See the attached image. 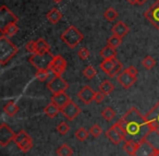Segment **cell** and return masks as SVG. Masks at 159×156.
I'll return each instance as SVG.
<instances>
[{
	"label": "cell",
	"mask_w": 159,
	"mask_h": 156,
	"mask_svg": "<svg viewBox=\"0 0 159 156\" xmlns=\"http://www.w3.org/2000/svg\"><path fill=\"white\" fill-rule=\"evenodd\" d=\"M124 132V141H133L139 143L146 140L152 133L146 117L141 114L135 106H132L121 118L119 119Z\"/></svg>",
	"instance_id": "cell-1"
},
{
	"label": "cell",
	"mask_w": 159,
	"mask_h": 156,
	"mask_svg": "<svg viewBox=\"0 0 159 156\" xmlns=\"http://www.w3.org/2000/svg\"><path fill=\"white\" fill-rule=\"evenodd\" d=\"M18 51L19 48L13 43L10 42L7 36H0V62H1V66L8 64L16 55Z\"/></svg>",
	"instance_id": "cell-2"
},
{
	"label": "cell",
	"mask_w": 159,
	"mask_h": 156,
	"mask_svg": "<svg viewBox=\"0 0 159 156\" xmlns=\"http://www.w3.org/2000/svg\"><path fill=\"white\" fill-rule=\"evenodd\" d=\"M60 38H61V40L66 46L70 47L71 49H73V48H75L80 43L82 42L83 38H84V35H83L75 26L70 25V26L60 35Z\"/></svg>",
	"instance_id": "cell-3"
},
{
	"label": "cell",
	"mask_w": 159,
	"mask_h": 156,
	"mask_svg": "<svg viewBox=\"0 0 159 156\" xmlns=\"http://www.w3.org/2000/svg\"><path fill=\"white\" fill-rule=\"evenodd\" d=\"M55 56L51 55L50 51L45 54H33L30 57V62L31 64L36 69V70H45V69H49L51 61H52Z\"/></svg>",
	"instance_id": "cell-4"
},
{
	"label": "cell",
	"mask_w": 159,
	"mask_h": 156,
	"mask_svg": "<svg viewBox=\"0 0 159 156\" xmlns=\"http://www.w3.org/2000/svg\"><path fill=\"white\" fill-rule=\"evenodd\" d=\"M102 72L106 73L108 77L113 78L117 77L122 71V64L117 58H111V59H104L99 64Z\"/></svg>",
	"instance_id": "cell-5"
},
{
	"label": "cell",
	"mask_w": 159,
	"mask_h": 156,
	"mask_svg": "<svg viewBox=\"0 0 159 156\" xmlns=\"http://www.w3.org/2000/svg\"><path fill=\"white\" fill-rule=\"evenodd\" d=\"M13 141L23 153H27V152L31 151L32 147H33L32 138L26 133V131H24V130H21L20 132L16 133V136H14Z\"/></svg>",
	"instance_id": "cell-6"
},
{
	"label": "cell",
	"mask_w": 159,
	"mask_h": 156,
	"mask_svg": "<svg viewBox=\"0 0 159 156\" xmlns=\"http://www.w3.org/2000/svg\"><path fill=\"white\" fill-rule=\"evenodd\" d=\"M48 90L52 94H58V93H64L69 88L68 82L64 79H62L61 75H53L47 83Z\"/></svg>",
	"instance_id": "cell-7"
},
{
	"label": "cell",
	"mask_w": 159,
	"mask_h": 156,
	"mask_svg": "<svg viewBox=\"0 0 159 156\" xmlns=\"http://www.w3.org/2000/svg\"><path fill=\"white\" fill-rule=\"evenodd\" d=\"M152 132H156L159 135V102L145 115Z\"/></svg>",
	"instance_id": "cell-8"
},
{
	"label": "cell",
	"mask_w": 159,
	"mask_h": 156,
	"mask_svg": "<svg viewBox=\"0 0 159 156\" xmlns=\"http://www.w3.org/2000/svg\"><path fill=\"white\" fill-rule=\"evenodd\" d=\"M66 60L61 55L55 56L50 66H49V70L51 71V73L55 75H62L66 72Z\"/></svg>",
	"instance_id": "cell-9"
},
{
	"label": "cell",
	"mask_w": 159,
	"mask_h": 156,
	"mask_svg": "<svg viewBox=\"0 0 159 156\" xmlns=\"http://www.w3.org/2000/svg\"><path fill=\"white\" fill-rule=\"evenodd\" d=\"M14 136H16V133L9 125H7L5 122L0 125V145L1 146H7L11 141L14 140Z\"/></svg>",
	"instance_id": "cell-10"
},
{
	"label": "cell",
	"mask_w": 159,
	"mask_h": 156,
	"mask_svg": "<svg viewBox=\"0 0 159 156\" xmlns=\"http://www.w3.org/2000/svg\"><path fill=\"white\" fill-rule=\"evenodd\" d=\"M144 16L157 30H159V0H157L149 9L146 10Z\"/></svg>",
	"instance_id": "cell-11"
},
{
	"label": "cell",
	"mask_w": 159,
	"mask_h": 156,
	"mask_svg": "<svg viewBox=\"0 0 159 156\" xmlns=\"http://www.w3.org/2000/svg\"><path fill=\"white\" fill-rule=\"evenodd\" d=\"M61 114L66 117V119H68L69 121H72L81 114V108L76 105L73 101H71L70 103H68L63 108L61 109Z\"/></svg>",
	"instance_id": "cell-12"
},
{
	"label": "cell",
	"mask_w": 159,
	"mask_h": 156,
	"mask_svg": "<svg viewBox=\"0 0 159 156\" xmlns=\"http://www.w3.org/2000/svg\"><path fill=\"white\" fill-rule=\"evenodd\" d=\"M18 20L19 19L16 18V14L10 11L7 6H1V8H0V24H1V29L5 27L7 24H9V23H16Z\"/></svg>",
	"instance_id": "cell-13"
},
{
	"label": "cell",
	"mask_w": 159,
	"mask_h": 156,
	"mask_svg": "<svg viewBox=\"0 0 159 156\" xmlns=\"http://www.w3.org/2000/svg\"><path fill=\"white\" fill-rule=\"evenodd\" d=\"M136 79L137 78L132 74H130V73L126 71V69L125 70H122L121 72L117 75V80H118V82H119V84L123 88H125V90L130 88L131 86L136 82Z\"/></svg>",
	"instance_id": "cell-14"
},
{
	"label": "cell",
	"mask_w": 159,
	"mask_h": 156,
	"mask_svg": "<svg viewBox=\"0 0 159 156\" xmlns=\"http://www.w3.org/2000/svg\"><path fill=\"white\" fill-rule=\"evenodd\" d=\"M96 92L89 85H85L82 90L80 91L77 96L85 105H89L92 102H94V97H95Z\"/></svg>",
	"instance_id": "cell-15"
},
{
	"label": "cell",
	"mask_w": 159,
	"mask_h": 156,
	"mask_svg": "<svg viewBox=\"0 0 159 156\" xmlns=\"http://www.w3.org/2000/svg\"><path fill=\"white\" fill-rule=\"evenodd\" d=\"M71 101H72L71 97L69 96L66 92L64 93H58V94H52V96L50 97L51 103H53L55 105H57L60 109H62V108H63L68 103H70Z\"/></svg>",
	"instance_id": "cell-16"
},
{
	"label": "cell",
	"mask_w": 159,
	"mask_h": 156,
	"mask_svg": "<svg viewBox=\"0 0 159 156\" xmlns=\"http://www.w3.org/2000/svg\"><path fill=\"white\" fill-rule=\"evenodd\" d=\"M155 147L147 140H143L139 143V149L135 156H152Z\"/></svg>",
	"instance_id": "cell-17"
},
{
	"label": "cell",
	"mask_w": 159,
	"mask_h": 156,
	"mask_svg": "<svg viewBox=\"0 0 159 156\" xmlns=\"http://www.w3.org/2000/svg\"><path fill=\"white\" fill-rule=\"evenodd\" d=\"M129 31H130L129 26L124 22H122V21L117 22L112 27H111V32H112V34H115V35L119 36V37H121V38L124 37V36L129 33Z\"/></svg>",
	"instance_id": "cell-18"
},
{
	"label": "cell",
	"mask_w": 159,
	"mask_h": 156,
	"mask_svg": "<svg viewBox=\"0 0 159 156\" xmlns=\"http://www.w3.org/2000/svg\"><path fill=\"white\" fill-rule=\"evenodd\" d=\"M106 136L108 138V140L111 143H113L115 145H119L120 143L123 141V138L121 136V134L118 132V130L115 127H110L108 130L106 131Z\"/></svg>",
	"instance_id": "cell-19"
},
{
	"label": "cell",
	"mask_w": 159,
	"mask_h": 156,
	"mask_svg": "<svg viewBox=\"0 0 159 156\" xmlns=\"http://www.w3.org/2000/svg\"><path fill=\"white\" fill-rule=\"evenodd\" d=\"M3 111L8 117H14L19 112V106L14 101H9L3 106Z\"/></svg>",
	"instance_id": "cell-20"
},
{
	"label": "cell",
	"mask_w": 159,
	"mask_h": 156,
	"mask_svg": "<svg viewBox=\"0 0 159 156\" xmlns=\"http://www.w3.org/2000/svg\"><path fill=\"white\" fill-rule=\"evenodd\" d=\"M18 32H19V26L16 22L9 23V24H7L5 27L1 29V34L7 36V37H12V36L16 35Z\"/></svg>",
	"instance_id": "cell-21"
},
{
	"label": "cell",
	"mask_w": 159,
	"mask_h": 156,
	"mask_svg": "<svg viewBox=\"0 0 159 156\" xmlns=\"http://www.w3.org/2000/svg\"><path fill=\"white\" fill-rule=\"evenodd\" d=\"M46 18L51 24H57V23L62 19V13L57 9V8H53V9H51L50 11L46 14Z\"/></svg>",
	"instance_id": "cell-22"
},
{
	"label": "cell",
	"mask_w": 159,
	"mask_h": 156,
	"mask_svg": "<svg viewBox=\"0 0 159 156\" xmlns=\"http://www.w3.org/2000/svg\"><path fill=\"white\" fill-rule=\"evenodd\" d=\"M139 149V143L133 142V141H124L123 149L125 151V153L130 156H135L136 155V151Z\"/></svg>",
	"instance_id": "cell-23"
},
{
	"label": "cell",
	"mask_w": 159,
	"mask_h": 156,
	"mask_svg": "<svg viewBox=\"0 0 159 156\" xmlns=\"http://www.w3.org/2000/svg\"><path fill=\"white\" fill-rule=\"evenodd\" d=\"M100 56L102 57V59H111V58H116L117 56V50L116 48L111 47L110 45L107 44L104 48L100 50Z\"/></svg>",
	"instance_id": "cell-24"
},
{
	"label": "cell",
	"mask_w": 159,
	"mask_h": 156,
	"mask_svg": "<svg viewBox=\"0 0 159 156\" xmlns=\"http://www.w3.org/2000/svg\"><path fill=\"white\" fill-rule=\"evenodd\" d=\"M60 111H61V109H60L57 105H55L53 103L48 104V105L44 108V112L51 119L55 118V117H57Z\"/></svg>",
	"instance_id": "cell-25"
},
{
	"label": "cell",
	"mask_w": 159,
	"mask_h": 156,
	"mask_svg": "<svg viewBox=\"0 0 159 156\" xmlns=\"http://www.w3.org/2000/svg\"><path fill=\"white\" fill-rule=\"evenodd\" d=\"M50 51V46L44 40V38H38L36 40V53L37 54H45Z\"/></svg>",
	"instance_id": "cell-26"
},
{
	"label": "cell",
	"mask_w": 159,
	"mask_h": 156,
	"mask_svg": "<svg viewBox=\"0 0 159 156\" xmlns=\"http://www.w3.org/2000/svg\"><path fill=\"white\" fill-rule=\"evenodd\" d=\"M56 154H57L58 156H72L73 149L70 145L64 143V144L60 145V146L58 147L57 151H56Z\"/></svg>",
	"instance_id": "cell-27"
},
{
	"label": "cell",
	"mask_w": 159,
	"mask_h": 156,
	"mask_svg": "<svg viewBox=\"0 0 159 156\" xmlns=\"http://www.w3.org/2000/svg\"><path fill=\"white\" fill-rule=\"evenodd\" d=\"M113 90H115V85H113L109 80H105V81H102L99 85V91L106 95H109L110 93H112Z\"/></svg>",
	"instance_id": "cell-28"
},
{
	"label": "cell",
	"mask_w": 159,
	"mask_h": 156,
	"mask_svg": "<svg viewBox=\"0 0 159 156\" xmlns=\"http://www.w3.org/2000/svg\"><path fill=\"white\" fill-rule=\"evenodd\" d=\"M35 75L40 82H46L48 79H51L55 74H52L49 69H45V70H37Z\"/></svg>",
	"instance_id": "cell-29"
},
{
	"label": "cell",
	"mask_w": 159,
	"mask_h": 156,
	"mask_svg": "<svg viewBox=\"0 0 159 156\" xmlns=\"http://www.w3.org/2000/svg\"><path fill=\"white\" fill-rule=\"evenodd\" d=\"M75 138H76V140L81 141V142H84L85 140H87V138H89V131H87L85 128L81 127L79 128V129L75 131Z\"/></svg>",
	"instance_id": "cell-30"
},
{
	"label": "cell",
	"mask_w": 159,
	"mask_h": 156,
	"mask_svg": "<svg viewBox=\"0 0 159 156\" xmlns=\"http://www.w3.org/2000/svg\"><path fill=\"white\" fill-rule=\"evenodd\" d=\"M118 16H119V13H118L113 8H108L104 13V17L106 18L107 21H109V22H113V21L118 18Z\"/></svg>",
	"instance_id": "cell-31"
},
{
	"label": "cell",
	"mask_w": 159,
	"mask_h": 156,
	"mask_svg": "<svg viewBox=\"0 0 159 156\" xmlns=\"http://www.w3.org/2000/svg\"><path fill=\"white\" fill-rule=\"evenodd\" d=\"M107 44L110 45L111 47H113V48L117 49L118 47L122 44V38L119 37V36H117V35H115V34H112V35L108 38V40H107Z\"/></svg>",
	"instance_id": "cell-32"
},
{
	"label": "cell",
	"mask_w": 159,
	"mask_h": 156,
	"mask_svg": "<svg viewBox=\"0 0 159 156\" xmlns=\"http://www.w3.org/2000/svg\"><path fill=\"white\" fill-rule=\"evenodd\" d=\"M102 117L107 121H111L116 117V111L111 107H106L102 111Z\"/></svg>",
	"instance_id": "cell-33"
},
{
	"label": "cell",
	"mask_w": 159,
	"mask_h": 156,
	"mask_svg": "<svg viewBox=\"0 0 159 156\" xmlns=\"http://www.w3.org/2000/svg\"><path fill=\"white\" fill-rule=\"evenodd\" d=\"M96 74H97V71H96V69L94 68L93 66H87L86 68L83 70V75H84L87 80L94 79V78L96 77Z\"/></svg>",
	"instance_id": "cell-34"
},
{
	"label": "cell",
	"mask_w": 159,
	"mask_h": 156,
	"mask_svg": "<svg viewBox=\"0 0 159 156\" xmlns=\"http://www.w3.org/2000/svg\"><path fill=\"white\" fill-rule=\"evenodd\" d=\"M142 64H143V67L146 70H152L155 67V64H156V61H155V59L152 56H146L143 59V61H142Z\"/></svg>",
	"instance_id": "cell-35"
},
{
	"label": "cell",
	"mask_w": 159,
	"mask_h": 156,
	"mask_svg": "<svg viewBox=\"0 0 159 156\" xmlns=\"http://www.w3.org/2000/svg\"><path fill=\"white\" fill-rule=\"evenodd\" d=\"M89 134H91L92 136H94V138H99L102 133V127H100L98 123H95V125H92V127L89 128Z\"/></svg>",
	"instance_id": "cell-36"
},
{
	"label": "cell",
	"mask_w": 159,
	"mask_h": 156,
	"mask_svg": "<svg viewBox=\"0 0 159 156\" xmlns=\"http://www.w3.org/2000/svg\"><path fill=\"white\" fill-rule=\"evenodd\" d=\"M57 131L60 135H66V134L70 131V125H69L66 121H61V122L57 125Z\"/></svg>",
	"instance_id": "cell-37"
},
{
	"label": "cell",
	"mask_w": 159,
	"mask_h": 156,
	"mask_svg": "<svg viewBox=\"0 0 159 156\" xmlns=\"http://www.w3.org/2000/svg\"><path fill=\"white\" fill-rule=\"evenodd\" d=\"M25 49H26L29 53H31L32 55L33 54H36V42L35 40H30L25 44Z\"/></svg>",
	"instance_id": "cell-38"
},
{
	"label": "cell",
	"mask_w": 159,
	"mask_h": 156,
	"mask_svg": "<svg viewBox=\"0 0 159 156\" xmlns=\"http://www.w3.org/2000/svg\"><path fill=\"white\" fill-rule=\"evenodd\" d=\"M89 50L87 48H85V47H83V48H81L79 50V53H77V56H79L80 58L82 60H86V59H89Z\"/></svg>",
	"instance_id": "cell-39"
},
{
	"label": "cell",
	"mask_w": 159,
	"mask_h": 156,
	"mask_svg": "<svg viewBox=\"0 0 159 156\" xmlns=\"http://www.w3.org/2000/svg\"><path fill=\"white\" fill-rule=\"evenodd\" d=\"M107 95L106 94H104L102 92H96V94H95V97H94V102L95 103H97V104H100L102 101L105 99V97H106Z\"/></svg>",
	"instance_id": "cell-40"
},
{
	"label": "cell",
	"mask_w": 159,
	"mask_h": 156,
	"mask_svg": "<svg viewBox=\"0 0 159 156\" xmlns=\"http://www.w3.org/2000/svg\"><path fill=\"white\" fill-rule=\"evenodd\" d=\"M126 71H128L130 74H132V75H134V77L137 78V74H139V70H137V69L135 68L134 66H131V67H129V68H126Z\"/></svg>",
	"instance_id": "cell-41"
},
{
	"label": "cell",
	"mask_w": 159,
	"mask_h": 156,
	"mask_svg": "<svg viewBox=\"0 0 159 156\" xmlns=\"http://www.w3.org/2000/svg\"><path fill=\"white\" fill-rule=\"evenodd\" d=\"M147 0H135L134 5H139V6H143Z\"/></svg>",
	"instance_id": "cell-42"
},
{
	"label": "cell",
	"mask_w": 159,
	"mask_h": 156,
	"mask_svg": "<svg viewBox=\"0 0 159 156\" xmlns=\"http://www.w3.org/2000/svg\"><path fill=\"white\" fill-rule=\"evenodd\" d=\"M152 156H159V149H155L154 153H152Z\"/></svg>",
	"instance_id": "cell-43"
},
{
	"label": "cell",
	"mask_w": 159,
	"mask_h": 156,
	"mask_svg": "<svg viewBox=\"0 0 159 156\" xmlns=\"http://www.w3.org/2000/svg\"><path fill=\"white\" fill-rule=\"evenodd\" d=\"M126 1H128L129 3H131V5H134V1H135V0H126Z\"/></svg>",
	"instance_id": "cell-44"
},
{
	"label": "cell",
	"mask_w": 159,
	"mask_h": 156,
	"mask_svg": "<svg viewBox=\"0 0 159 156\" xmlns=\"http://www.w3.org/2000/svg\"><path fill=\"white\" fill-rule=\"evenodd\" d=\"M53 1H55L56 3H60L62 1V0H53Z\"/></svg>",
	"instance_id": "cell-45"
}]
</instances>
